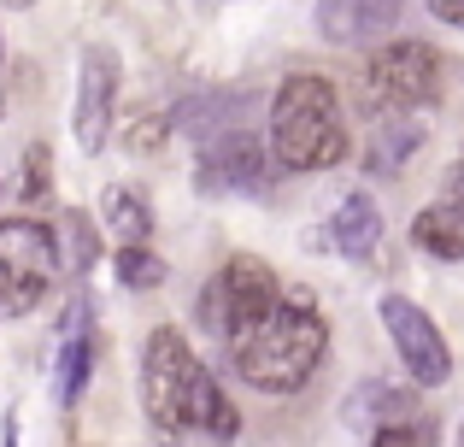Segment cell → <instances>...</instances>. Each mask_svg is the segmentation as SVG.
Instances as JSON below:
<instances>
[{"label": "cell", "mask_w": 464, "mask_h": 447, "mask_svg": "<svg viewBox=\"0 0 464 447\" xmlns=\"http://www.w3.org/2000/svg\"><path fill=\"white\" fill-rule=\"evenodd\" d=\"M141 406H148L159 436L206 430V436L229 442L241 430V418H236V406L224 401L218 377L194 359V347L182 342L177 330L148 335V354H141Z\"/></svg>", "instance_id": "1"}, {"label": "cell", "mask_w": 464, "mask_h": 447, "mask_svg": "<svg viewBox=\"0 0 464 447\" xmlns=\"http://www.w3.org/2000/svg\"><path fill=\"white\" fill-rule=\"evenodd\" d=\"M324 318L306 306V300H276L247 335H236V371L241 383H253L259 394H295L312 383L317 359H324Z\"/></svg>", "instance_id": "2"}, {"label": "cell", "mask_w": 464, "mask_h": 447, "mask_svg": "<svg viewBox=\"0 0 464 447\" xmlns=\"http://www.w3.org/2000/svg\"><path fill=\"white\" fill-rule=\"evenodd\" d=\"M271 153L283 171H329L347 160L341 94L329 77H288L271 101Z\"/></svg>", "instance_id": "3"}, {"label": "cell", "mask_w": 464, "mask_h": 447, "mask_svg": "<svg viewBox=\"0 0 464 447\" xmlns=\"http://www.w3.org/2000/svg\"><path fill=\"white\" fill-rule=\"evenodd\" d=\"M53 271H59V241H53V229L35 224V219L0 224V312H6V318L30 312L35 300L47 295Z\"/></svg>", "instance_id": "4"}, {"label": "cell", "mask_w": 464, "mask_h": 447, "mask_svg": "<svg viewBox=\"0 0 464 447\" xmlns=\"http://www.w3.org/2000/svg\"><path fill=\"white\" fill-rule=\"evenodd\" d=\"M271 306H276V277L265 271L259 259H247V253H241V259H229L224 271L206 283L200 318L212 324L224 342H236V335H247Z\"/></svg>", "instance_id": "5"}, {"label": "cell", "mask_w": 464, "mask_h": 447, "mask_svg": "<svg viewBox=\"0 0 464 447\" xmlns=\"http://www.w3.org/2000/svg\"><path fill=\"white\" fill-rule=\"evenodd\" d=\"M382 324H388V335H394L400 359H406L411 383H423V389H441V383L453 377L447 342H441V330L430 324V312H423V306H411L406 295H388V300H382Z\"/></svg>", "instance_id": "6"}, {"label": "cell", "mask_w": 464, "mask_h": 447, "mask_svg": "<svg viewBox=\"0 0 464 447\" xmlns=\"http://www.w3.org/2000/svg\"><path fill=\"white\" fill-rule=\"evenodd\" d=\"M441 89V59L423 42H394L371 59V94L382 106H430Z\"/></svg>", "instance_id": "7"}, {"label": "cell", "mask_w": 464, "mask_h": 447, "mask_svg": "<svg viewBox=\"0 0 464 447\" xmlns=\"http://www.w3.org/2000/svg\"><path fill=\"white\" fill-rule=\"evenodd\" d=\"M112 101H118V53L112 47H82V59H77V106H71V130H77L82 153L106 148Z\"/></svg>", "instance_id": "8"}, {"label": "cell", "mask_w": 464, "mask_h": 447, "mask_svg": "<svg viewBox=\"0 0 464 447\" xmlns=\"http://www.w3.org/2000/svg\"><path fill=\"white\" fill-rule=\"evenodd\" d=\"M259 183H265V148L247 130L206 141V153H200V189L206 195H253Z\"/></svg>", "instance_id": "9"}, {"label": "cell", "mask_w": 464, "mask_h": 447, "mask_svg": "<svg viewBox=\"0 0 464 447\" xmlns=\"http://www.w3.org/2000/svg\"><path fill=\"white\" fill-rule=\"evenodd\" d=\"M406 12V0H317V35L335 47H359L388 35Z\"/></svg>", "instance_id": "10"}, {"label": "cell", "mask_w": 464, "mask_h": 447, "mask_svg": "<svg viewBox=\"0 0 464 447\" xmlns=\"http://www.w3.org/2000/svg\"><path fill=\"white\" fill-rule=\"evenodd\" d=\"M329 236H335V248L347 253V259H371L376 241H382V207H376L371 195H347Z\"/></svg>", "instance_id": "11"}, {"label": "cell", "mask_w": 464, "mask_h": 447, "mask_svg": "<svg viewBox=\"0 0 464 447\" xmlns=\"http://www.w3.org/2000/svg\"><path fill=\"white\" fill-rule=\"evenodd\" d=\"M89 306H71V324H65V347H59V406H77L82 389H89Z\"/></svg>", "instance_id": "12"}, {"label": "cell", "mask_w": 464, "mask_h": 447, "mask_svg": "<svg viewBox=\"0 0 464 447\" xmlns=\"http://www.w3.org/2000/svg\"><path fill=\"white\" fill-rule=\"evenodd\" d=\"M411 241L435 259H464V207L459 200H435L411 219Z\"/></svg>", "instance_id": "13"}, {"label": "cell", "mask_w": 464, "mask_h": 447, "mask_svg": "<svg viewBox=\"0 0 464 447\" xmlns=\"http://www.w3.org/2000/svg\"><path fill=\"white\" fill-rule=\"evenodd\" d=\"M241 112H247V101H224V94H194V101L177 106V118L170 124L188 130V136L200 141H218V136H236L241 130Z\"/></svg>", "instance_id": "14"}, {"label": "cell", "mask_w": 464, "mask_h": 447, "mask_svg": "<svg viewBox=\"0 0 464 447\" xmlns=\"http://www.w3.org/2000/svg\"><path fill=\"white\" fill-rule=\"evenodd\" d=\"M418 148H423V130H418V124H406V118H388V124H376V130H371V148H364V171L394 177Z\"/></svg>", "instance_id": "15"}, {"label": "cell", "mask_w": 464, "mask_h": 447, "mask_svg": "<svg viewBox=\"0 0 464 447\" xmlns=\"http://www.w3.org/2000/svg\"><path fill=\"white\" fill-rule=\"evenodd\" d=\"M106 224L118 229L124 248H148V236H153V212L136 189H106Z\"/></svg>", "instance_id": "16"}, {"label": "cell", "mask_w": 464, "mask_h": 447, "mask_svg": "<svg viewBox=\"0 0 464 447\" xmlns=\"http://www.w3.org/2000/svg\"><path fill=\"white\" fill-rule=\"evenodd\" d=\"M118 283L124 288H159L165 283V259L148 253V248H124L118 253Z\"/></svg>", "instance_id": "17"}, {"label": "cell", "mask_w": 464, "mask_h": 447, "mask_svg": "<svg viewBox=\"0 0 464 447\" xmlns=\"http://www.w3.org/2000/svg\"><path fill=\"white\" fill-rule=\"evenodd\" d=\"M47 195H53V153L35 141V148L24 153V200H30V207H42Z\"/></svg>", "instance_id": "18"}, {"label": "cell", "mask_w": 464, "mask_h": 447, "mask_svg": "<svg viewBox=\"0 0 464 447\" xmlns=\"http://www.w3.org/2000/svg\"><path fill=\"white\" fill-rule=\"evenodd\" d=\"M65 224H71V259H77V271H89L94 253H101V248H94V224L82 219V212H71Z\"/></svg>", "instance_id": "19"}, {"label": "cell", "mask_w": 464, "mask_h": 447, "mask_svg": "<svg viewBox=\"0 0 464 447\" xmlns=\"http://www.w3.org/2000/svg\"><path fill=\"white\" fill-rule=\"evenodd\" d=\"M371 447H423V430H411V424H382L371 436Z\"/></svg>", "instance_id": "20"}, {"label": "cell", "mask_w": 464, "mask_h": 447, "mask_svg": "<svg viewBox=\"0 0 464 447\" xmlns=\"http://www.w3.org/2000/svg\"><path fill=\"white\" fill-rule=\"evenodd\" d=\"M159 141H165V124H159V118H141V124H136V148H141V153H153Z\"/></svg>", "instance_id": "21"}, {"label": "cell", "mask_w": 464, "mask_h": 447, "mask_svg": "<svg viewBox=\"0 0 464 447\" xmlns=\"http://www.w3.org/2000/svg\"><path fill=\"white\" fill-rule=\"evenodd\" d=\"M430 12L441 24H459V30H464V0H430Z\"/></svg>", "instance_id": "22"}, {"label": "cell", "mask_w": 464, "mask_h": 447, "mask_svg": "<svg viewBox=\"0 0 464 447\" xmlns=\"http://www.w3.org/2000/svg\"><path fill=\"white\" fill-rule=\"evenodd\" d=\"M453 200L464 207V153H459V165H453Z\"/></svg>", "instance_id": "23"}, {"label": "cell", "mask_w": 464, "mask_h": 447, "mask_svg": "<svg viewBox=\"0 0 464 447\" xmlns=\"http://www.w3.org/2000/svg\"><path fill=\"white\" fill-rule=\"evenodd\" d=\"M6 447H18V424H12V418H6Z\"/></svg>", "instance_id": "24"}, {"label": "cell", "mask_w": 464, "mask_h": 447, "mask_svg": "<svg viewBox=\"0 0 464 447\" xmlns=\"http://www.w3.org/2000/svg\"><path fill=\"white\" fill-rule=\"evenodd\" d=\"M6 6H30V0H6Z\"/></svg>", "instance_id": "25"}, {"label": "cell", "mask_w": 464, "mask_h": 447, "mask_svg": "<svg viewBox=\"0 0 464 447\" xmlns=\"http://www.w3.org/2000/svg\"><path fill=\"white\" fill-rule=\"evenodd\" d=\"M0 112H6V94H0Z\"/></svg>", "instance_id": "26"}, {"label": "cell", "mask_w": 464, "mask_h": 447, "mask_svg": "<svg viewBox=\"0 0 464 447\" xmlns=\"http://www.w3.org/2000/svg\"><path fill=\"white\" fill-rule=\"evenodd\" d=\"M459 447H464V430H459Z\"/></svg>", "instance_id": "27"}, {"label": "cell", "mask_w": 464, "mask_h": 447, "mask_svg": "<svg viewBox=\"0 0 464 447\" xmlns=\"http://www.w3.org/2000/svg\"><path fill=\"white\" fill-rule=\"evenodd\" d=\"M0 59H6V47H0Z\"/></svg>", "instance_id": "28"}]
</instances>
